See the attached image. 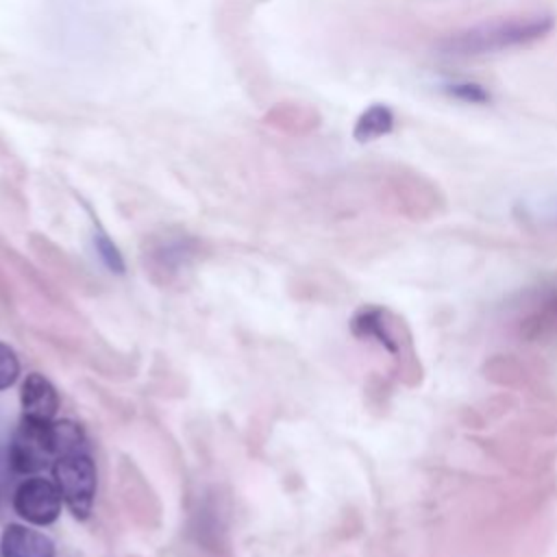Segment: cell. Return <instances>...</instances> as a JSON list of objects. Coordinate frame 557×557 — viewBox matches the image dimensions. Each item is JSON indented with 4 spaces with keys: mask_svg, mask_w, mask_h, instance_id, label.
<instances>
[{
    "mask_svg": "<svg viewBox=\"0 0 557 557\" xmlns=\"http://www.w3.org/2000/svg\"><path fill=\"white\" fill-rule=\"evenodd\" d=\"M557 17L544 9L513 11L496 15L457 30L446 33L437 39L435 48L444 57L474 59L487 54H500L518 48L533 46L546 39L555 30Z\"/></svg>",
    "mask_w": 557,
    "mask_h": 557,
    "instance_id": "cell-1",
    "label": "cell"
},
{
    "mask_svg": "<svg viewBox=\"0 0 557 557\" xmlns=\"http://www.w3.org/2000/svg\"><path fill=\"white\" fill-rule=\"evenodd\" d=\"M52 479L74 518H89L98 487V474L91 455L87 450L61 455L52 463Z\"/></svg>",
    "mask_w": 557,
    "mask_h": 557,
    "instance_id": "cell-2",
    "label": "cell"
},
{
    "mask_svg": "<svg viewBox=\"0 0 557 557\" xmlns=\"http://www.w3.org/2000/svg\"><path fill=\"white\" fill-rule=\"evenodd\" d=\"M387 185L396 207L409 215V220H429L446 207L440 185L413 168H396L387 176Z\"/></svg>",
    "mask_w": 557,
    "mask_h": 557,
    "instance_id": "cell-3",
    "label": "cell"
},
{
    "mask_svg": "<svg viewBox=\"0 0 557 557\" xmlns=\"http://www.w3.org/2000/svg\"><path fill=\"white\" fill-rule=\"evenodd\" d=\"M513 324L518 335L529 342L557 339V276L520 296Z\"/></svg>",
    "mask_w": 557,
    "mask_h": 557,
    "instance_id": "cell-4",
    "label": "cell"
},
{
    "mask_svg": "<svg viewBox=\"0 0 557 557\" xmlns=\"http://www.w3.org/2000/svg\"><path fill=\"white\" fill-rule=\"evenodd\" d=\"M50 461H57L50 422H33L22 418L9 442V466L17 474H37L46 470Z\"/></svg>",
    "mask_w": 557,
    "mask_h": 557,
    "instance_id": "cell-5",
    "label": "cell"
},
{
    "mask_svg": "<svg viewBox=\"0 0 557 557\" xmlns=\"http://www.w3.org/2000/svg\"><path fill=\"white\" fill-rule=\"evenodd\" d=\"M63 496L54 481L44 476L24 479L13 494V509L20 518L35 527H48L59 520Z\"/></svg>",
    "mask_w": 557,
    "mask_h": 557,
    "instance_id": "cell-6",
    "label": "cell"
},
{
    "mask_svg": "<svg viewBox=\"0 0 557 557\" xmlns=\"http://www.w3.org/2000/svg\"><path fill=\"white\" fill-rule=\"evenodd\" d=\"M20 403L24 420L52 422L59 411V392L44 374L30 372L22 381Z\"/></svg>",
    "mask_w": 557,
    "mask_h": 557,
    "instance_id": "cell-7",
    "label": "cell"
},
{
    "mask_svg": "<svg viewBox=\"0 0 557 557\" xmlns=\"http://www.w3.org/2000/svg\"><path fill=\"white\" fill-rule=\"evenodd\" d=\"M2 557H57L54 542L26 524H7L0 537Z\"/></svg>",
    "mask_w": 557,
    "mask_h": 557,
    "instance_id": "cell-8",
    "label": "cell"
},
{
    "mask_svg": "<svg viewBox=\"0 0 557 557\" xmlns=\"http://www.w3.org/2000/svg\"><path fill=\"white\" fill-rule=\"evenodd\" d=\"M394 122H396L394 111L383 102H374L368 109H363L361 115L357 117V122L352 126V137L361 144L381 139L392 133Z\"/></svg>",
    "mask_w": 557,
    "mask_h": 557,
    "instance_id": "cell-9",
    "label": "cell"
},
{
    "mask_svg": "<svg viewBox=\"0 0 557 557\" xmlns=\"http://www.w3.org/2000/svg\"><path fill=\"white\" fill-rule=\"evenodd\" d=\"M513 213L524 226L557 228V194L518 200Z\"/></svg>",
    "mask_w": 557,
    "mask_h": 557,
    "instance_id": "cell-10",
    "label": "cell"
},
{
    "mask_svg": "<svg viewBox=\"0 0 557 557\" xmlns=\"http://www.w3.org/2000/svg\"><path fill=\"white\" fill-rule=\"evenodd\" d=\"M442 94L448 96L450 100L463 102V104H490L492 102V94L485 85L476 83V81H468V78H453V81H444L440 85Z\"/></svg>",
    "mask_w": 557,
    "mask_h": 557,
    "instance_id": "cell-11",
    "label": "cell"
},
{
    "mask_svg": "<svg viewBox=\"0 0 557 557\" xmlns=\"http://www.w3.org/2000/svg\"><path fill=\"white\" fill-rule=\"evenodd\" d=\"M94 246H96L98 257L102 259V263H104L111 272H117V274L124 272L122 252H120V248L113 244V239H111L104 231L96 228V233H94Z\"/></svg>",
    "mask_w": 557,
    "mask_h": 557,
    "instance_id": "cell-12",
    "label": "cell"
},
{
    "mask_svg": "<svg viewBox=\"0 0 557 557\" xmlns=\"http://www.w3.org/2000/svg\"><path fill=\"white\" fill-rule=\"evenodd\" d=\"M20 370L22 368H20V359H17L15 350L9 344L0 342V389L11 387L17 381Z\"/></svg>",
    "mask_w": 557,
    "mask_h": 557,
    "instance_id": "cell-13",
    "label": "cell"
}]
</instances>
